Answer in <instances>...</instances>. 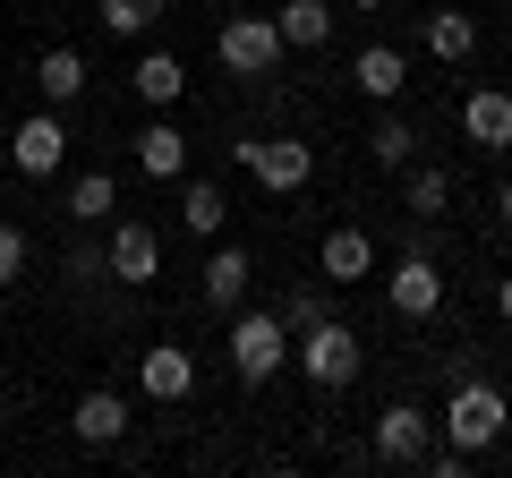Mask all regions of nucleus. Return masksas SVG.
Here are the masks:
<instances>
[{"mask_svg": "<svg viewBox=\"0 0 512 478\" xmlns=\"http://www.w3.org/2000/svg\"><path fill=\"white\" fill-rule=\"evenodd\" d=\"M35 86H43V103H77V94H86V60H77L69 43H52V52L35 60Z\"/></svg>", "mask_w": 512, "mask_h": 478, "instance_id": "22", "label": "nucleus"}, {"mask_svg": "<svg viewBox=\"0 0 512 478\" xmlns=\"http://www.w3.org/2000/svg\"><path fill=\"white\" fill-rule=\"evenodd\" d=\"M291 359L308 368V385H325V393H333V385H350V376L367 368V342L342 325V316H325V325H308V333L291 342Z\"/></svg>", "mask_w": 512, "mask_h": 478, "instance_id": "3", "label": "nucleus"}, {"mask_svg": "<svg viewBox=\"0 0 512 478\" xmlns=\"http://www.w3.org/2000/svg\"><path fill=\"white\" fill-rule=\"evenodd\" d=\"M128 86H137V103H146V111H171L188 94V69H180V52H137Z\"/></svg>", "mask_w": 512, "mask_h": 478, "instance_id": "15", "label": "nucleus"}, {"mask_svg": "<svg viewBox=\"0 0 512 478\" xmlns=\"http://www.w3.org/2000/svg\"><path fill=\"white\" fill-rule=\"evenodd\" d=\"M9 163H18L26 180H52V171L69 163V129H60L52 111H35V120H18V137H9Z\"/></svg>", "mask_w": 512, "mask_h": 478, "instance_id": "7", "label": "nucleus"}, {"mask_svg": "<svg viewBox=\"0 0 512 478\" xmlns=\"http://www.w3.org/2000/svg\"><path fill=\"white\" fill-rule=\"evenodd\" d=\"M154 18H163V0H103V26H111V35H128V43L154 35Z\"/></svg>", "mask_w": 512, "mask_h": 478, "instance_id": "25", "label": "nucleus"}, {"mask_svg": "<svg viewBox=\"0 0 512 478\" xmlns=\"http://www.w3.org/2000/svg\"><path fill=\"white\" fill-rule=\"evenodd\" d=\"M504 427H512L504 385H487V376H461V385L444 393V444H461V453H487Z\"/></svg>", "mask_w": 512, "mask_h": 478, "instance_id": "1", "label": "nucleus"}, {"mask_svg": "<svg viewBox=\"0 0 512 478\" xmlns=\"http://www.w3.org/2000/svg\"><path fill=\"white\" fill-rule=\"evenodd\" d=\"M402 197H410V214L436 222L444 205H453V171H436V163H402Z\"/></svg>", "mask_w": 512, "mask_h": 478, "instance_id": "23", "label": "nucleus"}, {"mask_svg": "<svg viewBox=\"0 0 512 478\" xmlns=\"http://www.w3.org/2000/svg\"><path fill=\"white\" fill-rule=\"evenodd\" d=\"M316 265H325V282H367V274H376V239H367L359 222H342V231H325Z\"/></svg>", "mask_w": 512, "mask_h": 478, "instance_id": "14", "label": "nucleus"}, {"mask_svg": "<svg viewBox=\"0 0 512 478\" xmlns=\"http://www.w3.org/2000/svg\"><path fill=\"white\" fill-rule=\"evenodd\" d=\"M214 52L231 77H274L282 69V26L274 18H222L214 26Z\"/></svg>", "mask_w": 512, "mask_h": 478, "instance_id": "4", "label": "nucleus"}, {"mask_svg": "<svg viewBox=\"0 0 512 478\" xmlns=\"http://www.w3.org/2000/svg\"><path fill=\"white\" fill-rule=\"evenodd\" d=\"M94 274H111L103 248H94V239H77V248H69V282H94Z\"/></svg>", "mask_w": 512, "mask_h": 478, "instance_id": "28", "label": "nucleus"}, {"mask_svg": "<svg viewBox=\"0 0 512 478\" xmlns=\"http://www.w3.org/2000/svg\"><path fill=\"white\" fill-rule=\"evenodd\" d=\"M367 163H376V171H402V163H419V129H410L402 111H384L376 129H367Z\"/></svg>", "mask_w": 512, "mask_h": 478, "instance_id": "20", "label": "nucleus"}, {"mask_svg": "<svg viewBox=\"0 0 512 478\" xmlns=\"http://www.w3.org/2000/svg\"><path fill=\"white\" fill-rule=\"evenodd\" d=\"M495 316H504V325H512V274L495 282Z\"/></svg>", "mask_w": 512, "mask_h": 478, "instance_id": "29", "label": "nucleus"}, {"mask_svg": "<svg viewBox=\"0 0 512 478\" xmlns=\"http://www.w3.org/2000/svg\"><path fill=\"white\" fill-rule=\"evenodd\" d=\"M128 154H137L146 180H188V137L171 129V120H146V129L128 137Z\"/></svg>", "mask_w": 512, "mask_h": 478, "instance_id": "13", "label": "nucleus"}, {"mask_svg": "<svg viewBox=\"0 0 512 478\" xmlns=\"http://www.w3.org/2000/svg\"><path fill=\"white\" fill-rule=\"evenodd\" d=\"M248 171L274 197H299V188L316 180V146H299V137H248Z\"/></svg>", "mask_w": 512, "mask_h": 478, "instance_id": "5", "label": "nucleus"}, {"mask_svg": "<svg viewBox=\"0 0 512 478\" xmlns=\"http://www.w3.org/2000/svg\"><path fill=\"white\" fill-rule=\"evenodd\" d=\"M274 26H282V52H325L333 43V0H282Z\"/></svg>", "mask_w": 512, "mask_h": 478, "instance_id": "16", "label": "nucleus"}, {"mask_svg": "<svg viewBox=\"0 0 512 478\" xmlns=\"http://www.w3.org/2000/svg\"><path fill=\"white\" fill-rule=\"evenodd\" d=\"M384 299H393V316H436L444 308V274L427 257H402L393 274H384Z\"/></svg>", "mask_w": 512, "mask_h": 478, "instance_id": "12", "label": "nucleus"}, {"mask_svg": "<svg viewBox=\"0 0 512 478\" xmlns=\"http://www.w3.org/2000/svg\"><path fill=\"white\" fill-rule=\"evenodd\" d=\"M427 436H436V419H427L419 402H393V410H376V461H427Z\"/></svg>", "mask_w": 512, "mask_h": 478, "instance_id": "8", "label": "nucleus"}, {"mask_svg": "<svg viewBox=\"0 0 512 478\" xmlns=\"http://www.w3.org/2000/svg\"><path fill=\"white\" fill-rule=\"evenodd\" d=\"M495 214H504V231H512V180H504V188H495Z\"/></svg>", "mask_w": 512, "mask_h": 478, "instance_id": "30", "label": "nucleus"}, {"mask_svg": "<svg viewBox=\"0 0 512 478\" xmlns=\"http://www.w3.org/2000/svg\"><path fill=\"white\" fill-rule=\"evenodd\" d=\"M18 274H26V231H18V222H0V291H9Z\"/></svg>", "mask_w": 512, "mask_h": 478, "instance_id": "27", "label": "nucleus"}, {"mask_svg": "<svg viewBox=\"0 0 512 478\" xmlns=\"http://www.w3.org/2000/svg\"><path fill=\"white\" fill-rule=\"evenodd\" d=\"M222 214H231V205H222L214 180H180V231L188 239H222Z\"/></svg>", "mask_w": 512, "mask_h": 478, "instance_id": "21", "label": "nucleus"}, {"mask_svg": "<svg viewBox=\"0 0 512 478\" xmlns=\"http://www.w3.org/2000/svg\"><path fill=\"white\" fill-rule=\"evenodd\" d=\"M231 376L239 385H265V376L282 368V359H291V333H282V316L274 308H231Z\"/></svg>", "mask_w": 512, "mask_h": 478, "instance_id": "2", "label": "nucleus"}, {"mask_svg": "<svg viewBox=\"0 0 512 478\" xmlns=\"http://www.w3.org/2000/svg\"><path fill=\"white\" fill-rule=\"evenodd\" d=\"M248 274H256V257H248V248H239V239H222L214 257H205V274H197L205 308H214V316H231L239 299H248Z\"/></svg>", "mask_w": 512, "mask_h": 478, "instance_id": "10", "label": "nucleus"}, {"mask_svg": "<svg viewBox=\"0 0 512 478\" xmlns=\"http://www.w3.org/2000/svg\"><path fill=\"white\" fill-rule=\"evenodd\" d=\"M461 137H470V146H487V154H504V146H512V94H504V86L461 94Z\"/></svg>", "mask_w": 512, "mask_h": 478, "instance_id": "11", "label": "nucleus"}, {"mask_svg": "<svg viewBox=\"0 0 512 478\" xmlns=\"http://www.w3.org/2000/svg\"><path fill=\"white\" fill-rule=\"evenodd\" d=\"M69 427H77V444H94V453H103V444L128 436V402H120V393H86Z\"/></svg>", "mask_w": 512, "mask_h": 478, "instance_id": "18", "label": "nucleus"}, {"mask_svg": "<svg viewBox=\"0 0 512 478\" xmlns=\"http://www.w3.org/2000/svg\"><path fill=\"white\" fill-rule=\"evenodd\" d=\"M111 205H120V180H111V171H77L69 180V214L77 222H103Z\"/></svg>", "mask_w": 512, "mask_h": 478, "instance_id": "24", "label": "nucleus"}, {"mask_svg": "<svg viewBox=\"0 0 512 478\" xmlns=\"http://www.w3.org/2000/svg\"><path fill=\"white\" fill-rule=\"evenodd\" d=\"M350 9H384V0H350Z\"/></svg>", "mask_w": 512, "mask_h": 478, "instance_id": "31", "label": "nucleus"}, {"mask_svg": "<svg viewBox=\"0 0 512 478\" xmlns=\"http://www.w3.org/2000/svg\"><path fill=\"white\" fill-rule=\"evenodd\" d=\"M103 265H111V282H154V274H163V239H154V222H111Z\"/></svg>", "mask_w": 512, "mask_h": 478, "instance_id": "6", "label": "nucleus"}, {"mask_svg": "<svg viewBox=\"0 0 512 478\" xmlns=\"http://www.w3.org/2000/svg\"><path fill=\"white\" fill-rule=\"evenodd\" d=\"M137 393H146V402H188V393H197V359H188L180 342H154L146 359H137Z\"/></svg>", "mask_w": 512, "mask_h": 478, "instance_id": "9", "label": "nucleus"}, {"mask_svg": "<svg viewBox=\"0 0 512 478\" xmlns=\"http://www.w3.org/2000/svg\"><path fill=\"white\" fill-rule=\"evenodd\" d=\"M282 333H291V342H299V333H308V325H325V316H333V291H291V299H282Z\"/></svg>", "mask_w": 512, "mask_h": 478, "instance_id": "26", "label": "nucleus"}, {"mask_svg": "<svg viewBox=\"0 0 512 478\" xmlns=\"http://www.w3.org/2000/svg\"><path fill=\"white\" fill-rule=\"evenodd\" d=\"M470 52H478L470 9H427V60H470Z\"/></svg>", "mask_w": 512, "mask_h": 478, "instance_id": "19", "label": "nucleus"}, {"mask_svg": "<svg viewBox=\"0 0 512 478\" xmlns=\"http://www.w3.org/2000/svg\"><path fill=\"white\" fill-rule=\"evenodd\" d=\"M350 77H359V94H367V103H402V86H410V60L393 52V43H367Z\"/></svg>", "mask_w": 512, "mask_h": 478, "instance_id": "17", "label": "nucleus"}]
</instances>
